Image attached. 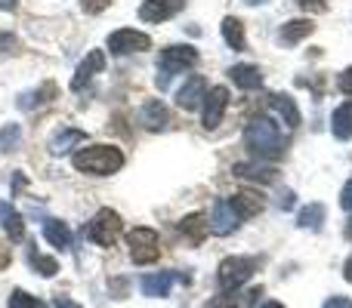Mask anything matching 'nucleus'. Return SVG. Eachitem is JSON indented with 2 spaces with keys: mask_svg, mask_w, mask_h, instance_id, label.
Segmentation results:
<instances>
[{
  "mask_svg": "<svg viewBox=\"0 0 352 308\" xmlns=\"http://www.w3.org/2000/svg\"><path fill=\"white\" fill-rule=\"evenodd\" d=\"M192 65H198V49L195 47H167V49H161V59H158V80L155 84L164 90L167 84H170V78L173 74H179V71H186V68H192Z\"/></svg>",
  "mask_w": 352,
  "mask_h": 308,
  "instance_id": "3",
  "label": "nucleus"
},
{
  "mask_svg": "<svg viewBox=\"0 0 352 308\" xmlns=\"http://www.w3.org/2000/svg\"><path fill=\"white\" fill-rule=\"evenodd\" d=\"M241 225V219H238V213L232 210V204L226 198H219L217 204H213V213H210V219H207V228L213 231L217 237H226V235H232V231Z\"/></svg>",
  "mask_w": 352,
  "mask_h": 308,
  "instance_id": "8",
  "label": "nucleus"
},
{
  "mask_svg": "<svg viewBox=\"0 0 352 308\" xmlns=\"http://www.w3.org/2000/svg\"><path fill=\"white\" fill-rule=\"evenodd\" d=\"M322 222H324V206H322V204L303 206V210H300V216H297V225H300V228L318 231V228H322Z\"/></svg>",
  "mask_w": 352,
  "mask_h": 308,
  "instance_id": "26",
  "label": "nucleus"
},
{
  "mask_svg": "<svg viewBox=\"0 0 352 308\" xmlns=\"http://www.w3.org/2000/svg\"><path fill=\"white\" fill-rule=\"evenodd\" d=\"M226 108H229V90H226V86H213L204 96V127L217 130L219 123H223Z\"/></svg>",
  "mask_w": 352,
  "mask_h": 308,
  "instance_id": "9",
  "label": "nucleus"
},
{
  "mask_svg": "<svg viewBox=\"0 0 352 308\" xmlns=\"http://www.w3.org/2000/svg\"><path fill=\"white\" fill-rule=\"evenodd\" d=\"M223 40L229 43L232 49H248V37H244V25H241V19H235V16H226L223 19Z\"/></svg>",
  "mask_w": 352,
  "mask_h": 308,
  "instance_id": "24",
  "label": "nucleus"
},
{
  "mask_svg": "<svg viewBox=\"0 0 352 308\" xmlns=\"http://www.w3.org/2000/svg\"><path fill=\"white\" fill-rule=\"evenodd\" d=\"M343 278H346V281H349V284H352V256H349V259H346V265H343Z\"/></svg>",
  "mask_w": 352,
  "mask_h": 308,
  "instance_id": "38",
  "label": "nucleus"
},
{
  "mask_svg": "<svg viewBox=\"0 0 352 308\" xmlns=\"http://www.w3.org/2000/svg\"><path fill=\"white\" fill-rule=\"evenodd\" d=\"M121 231H124V222L115 210H99L96 216H93V222L87 225L90 241L99 244V247H111V244L121 237Z\"/></svg>",
  "mask_w": 352,
  "mask_h": 308,
  "instance_id": "6",
  "label": "nucleus"
},
{
  "mask_svg": "<svg viewBox=\"0 0 352 308\" xmlns=\"http://www.w3.org/2000/svg\"><path fill=\"white\" fill-rule=\"evenodd\" d=\"M297 6H303L306 12H324L328 10V0H297Z\"/></svg>",
  "mask_w": 352,
  "mask_h": 308,
  "instance_id": "31",
  "label": "nucleus"
},
{
  "mask_svg": "<svg viewBox=\"0 0 352 308\" xmlns=\"http://www.w3.org/2000/svg\"><path fill=\"white\" fill-rule=\"evenodd\" d=\"M130 244V256H133L136 265H152L161 256V237L155 228H133L127 235Z\"/></svg>",
  "mask_w": 352,
  "mask_h": 308,
  "instance_id": "5",
  "label": "nucleus"
},
{
  "mask_svg": "<svg viewBox=\"0 0 352 308\" xmlns=\"http://www.w3.org/2000/svg\"><path fill=\"white\" fill-rule=\"evenodd\" d=\"M0 225H3V231L12 237V241H22L25 237L22 213L12 210V204H6V200H0Z\"/></svg>",
  "mask_w": 352,
  "mask_h": 308,
  "instance_id": "19",
  "label": "nucleus"
},
{
  "mask_svg": "<svg viewBox=\"0 0 352 308\" xmlns=\"http://www.w3.org/2000/svg\"><path fill=\"white\" fill-rule=\"evenodd\" d=\"M19 0H0V10H16Z\"/></svg>",
  "mask_w": 352,
  "mask_h": 308,
  "instance_id": "39",
  "label": "nucleus"
},
{
  "mask_svg": "<svg viewBox=\"0 0 352 308\" xmlns=\"http://www.w3.org/2000/svg\"><path fill=\"white\" fill-rule=\"evenodd\" d=\"M102 68H105V53H102V49H93V53L78 65V71H74L72 90H84V84H90V78H93V74H99Z\"/></svg>",
  "mask_w": 352,
  "mask_h": 308,
  "instance_id": "13",
  "label": "nucleus"
},
{
  "mask_svg": "<svg viewBox=\"0 0 352 308\" xmlns=\"http://www.w3.org/2000/svg\"><path fill=\"white\" fill-rule=\"evenodd\" d=\"M43 237H47L56 250L72 247V231H68V225L59 222V219H47V222H43Z\"/></svg>",
  "mask_w": 352,
  "mask_h": 308,
  "instance_id": "21",
  "label": "nucleus"
},
{
  "mask_svg": "<svg viewBox=\"0 0 352 308\" xmlns=\"http://www.w3.org/2000/svg\"><path fill=\"white\" fill-rule=\"evenodd\" d=\"M124 167V154L115 145H90L74 154V169L90 176H111Z\"/></svg>",
  "mask_w": 352,
  "mask_h": 308,
  "instance_id": "2",
  "label": "nucleus"
},
{
  "mask_svg": "<svg viewBox=\"0 0 352 308\" xmlns=\"http://www.w3.org/2000/svg\"><path fill=\"white\" fill-rule=\"evenodd\" d=\"M331 133L340 142L352 139V102H343L340 108H334V115H331Z\"/></svg>",
  "mask_w": 352,
  "mask_h": 308,
  "instance_id": "20",
  "label": "nucleus"
},
{
  "mask_svg": "<svg viewBox=\"0 0 352 308\" xmlns=\"http://www.w3.org/2000/svg\"><path fill=\"white\" fill-rule=\"evenodd\" d=\"M10 259H12V253H10V247H6L3 241H0V272H3L6 265H10Z\"/></svg>",
  "mask_w": 352,
  "mask_h": 308,
  "instance_id": "35",
  "label": "nucleus"
},
{
  "mask_svg": "<svg viewBox=\"0 0 352 308\" xmlns=\"http://www.w3.org/2000/svg\"><path fill=\"white\" fill-rule=\"evenodd\" d=\"M256 265H260V259H254V256H229V259H223L217 268L219 287L223 290H238L241 284H248L254 278Z\"/></svg>",
  "mask_w": 352,
  "mask_h": 308,
  "instance_id": "4",
  "label": "nucleus"
},
{
  "mask_svg": "<svg viewBox=\"0 0 352 308\" xmlns=\"http://www.w3.org/2000/svg\"><path fill=\"white\" fill-rule=\"evenodd\" d=\"M312 31H316V25L309 22V19H294V22H285L278 31V40L285 43V47H294V43H300L303 37H309Z\"/></svg>",
  "mask_w": 352,
  "mask_h": 308,
  "instance_id": "17",
  "label": "nucleus"
},
{
  "mask_svg": "<svg viewBox=\"0 0 352 308\" xmlns=\"http://www.w3.org/2000/svg\"><path fill=\"white\" fill-rule=\"evenodd\" d=\"M19 139H22L19 123H6V127L0 130V152H12V148L19 145Z\"/></svg>",
  "mask_w": 352,
  "mask_h": 308,
  "instance_id": "28",
  "label": "nucleus"
},
{
  "mask_svg": "<svg viewBox=\"0 0 352 308\" xmlns=\"http://www.w3.org/2000/svg\"><path fill=\"white\" fill-rule=\"evenodd\" d=\"M340 206L346 213H352V179L346 182V185H343V191H340Z\"/></svg>",
  "mask_w": 352,
  "mask_h": 308,
  "instance_id": "32",
  "label": "nucleus"
},
{
  "mask_svg": "<svg viewBox=\"0 0 352 308\" xmlns=\"http://www.w3.org/2000/svg\"><path fill=\"white\" fill-rule=\"evenodd\" d=\"M87 142V133L84 130H74V127H65L50 139V154H68L74 145H84Z\"/></svg>",
  "mask_w": 352,
  "mask_h": 308,
  "instance_id": "16",
  "label": "nucleus"
},
{
  "mask_svg": "<svg viewBox=\"0 0 352 308\" xmlns=\"http://www.w3.org/2000/svg\"><path fill=\"white\" fill-rule=\"evenodd\" d=\"M173 281H182V284H188L186 274L158 272V274H146V278L140 281V290H142V296H148V299H161V296H167V293H170Z\"/></svg>",
  "mask_w": 352,
  "mask_h": 308,
  "instance_id": "10",
  "label": "nucleus"
},
{
  "mask_svg": "<svg viewBox=\"0 0 352 308\" xmlns=\"http://www.w3.org/2000/svg\"><path fill=\"white\" fill-rule=\"evenodd\" d=\"M28 265L34 268V272H41L43 278H53V274L59 272V262H56L53 256H43V253H37V250H31V253H28Z\"/></svg>",
  "mask_w": 352,
  "mask_h": 308,
  "instance_id": "27",
  "label": "nucleus"
},
{
  "mask_svg": "<svg viewBox=\"0 0 352 308\" xmlns=\"http://www.w3.org/2000/svg\"><path fill=\"white\" fill-rule=\"evenodd\" d=\"M179 231L188 237L192 244H201L207 237V216L204 213H192V216H182V222H179Z\"/></svg>",
  "mask_w": 352,
  "mask_h": 308,
  "instance_id": "22",
  "label": "nucleus"
},
{
  "mask_svg": "<svg viewBox=\"0 0 352 308\" xmlns=\"http://www.w3.org/2000/svg\"><path fill=\"white\" fill-rule=\"evenodd\" d=\"M337 90H340L343 96H352V68H346V71L337 78Z\"/></svg>",
  "mask_w": 352,
  "mask_h": 308,
  "instance_id": "30",
  "label": "nucleus"
},
{
  "mask_svg": "<svg viewBox=\"0 0 352 308\" xmlns=\"http://www.w3.org/2000/svg\"><path fill=\"white\" fill-rule=\"evenodd\" d=\"M204 96H207V80L195 74V78H188L186 84H182V90L176 93V105L186 111H195L201 102H204Z\"/></svg>",
  "mask_w": 352,
  "mask_h": 308,
  "instance_id": "12",
  "label": "nucleus"
},
{
  "mask_svg": "<svg viewBox=\"0 0 352 308\" xmlns=\"http://www.w3.org/2000/svg\"><path fill=\"white\" fill-rule=\"evenodd\" d=\"M6 305L10 308H43L34 296H31V293H25V290H12L10 299H6Z\"/></svg>",
  "mask_w": 352,
  "mask_h": 308,
  "instance_id": "29",
  "label": "nucleus"
},
{
  "mask_svg": "<svg viewBox=\"0 0 352 308\" xmlns=\"http://www.w3.org/2000/svg\"><path fill=\"white\" fill-rule=\"evenodd\" d=\"M232 210L238 213V219H250V216H256V213L263 210V198L256 191H238V194H232Z\"/></svg>",
  "mask_w": 352,
  "mask_h": 308,
  "instance_id": "18",
  "label": "nucleus"
},
{
  "mask_svg": "<svg viewBox=\"0 0 352 308\" xmlns=\"http://www.w3.org/2000/svg\"><path fill=\"white\" fill-rule=\"evenodd\" d=\"M281 206H285V210H291V206H294V194L291 191H285V198H281Z\"/></svg>",
  "mask_w": 352,
  "mask_h": 308,
  "instance_id": "37",
  "label": "nucleus"
},
{
  "mask_svg": "<svg viewBox=\"0 0 352 308\" xmlns=\"http://www.w3.org/2000/svg\"><path fill=\"white\" fill-rule=\"evenodd\" d=\"M272 108L278 111V117H281V121H285L291 130L300 127V108H297V102H294L287 93H278V96H272Z\"/></svg>",
  "mask_w": 352,
  "mask_h": 308,
  "instance_id": "23",
  "label": "nucleus"
},
{
  "mask_svg": "<svg viewBox=\"0 0 352 308\" xmlns=\"http://www.w3.org/2000/svg\"><path fill=\"white\" fill-rule=\"evenodd\" d=\"M229 78L232 84L238 86V90H260L263 86V71L256 65H248V62H241V65H232L229 68Z\"/></svg>",
  "mask_w": 352,
  "mask_h": 308,
  "instance_id": "14",
  "label": "nucleus"
},
{
  "mask_svg": "<svg viewBox=\"0 0 352 308\" xmlns=\"http://www.w3.org/2000/svg\"><path fill=\"white\" fill-rule=\"evenodd\" d=\"M256 308H285V305L275 303V299H269V303H263V305H256Z\"/></svg>",
  "mask_w": 352,
  "mask_h": 308,
  "instance_id": "40",
  "label": "nucleus"
},
{
  "mask_svg": "<svg viewBox=\"0 0 352 308\" xmlns=\"http://www.w3.org/2000/svg\"><path fill=\"white\" fill-rule=\"evenodd\" d=\"M275 167H263V163H235V176L241 179H260V182H275Z\"/></svg>",
  "mask_w": 352,
  "mask_h": 308,
  "instance_id": "25",
  "label": "nucleus"
},
{
  "mask_svg": "<svg viewBox=\"0 0 352 308\" xmlns=\"http://www.w3.org/2000/svg\"><path fill=\"white\" fill-rule=\"evenodd\" d=\"M140 123L146 130H164L167 127V108H164V102L161 99H148L146 105L140 108Z\"/></svg>",
  "mask_w": 352,
  "mask_h": 308,
  "instance_id": "15",
  "label": "nucleus"
},
{
  "mask_svg": "<svg viewBox=\"0 0 352 308\" xmlns=\"http://www.w3.org/2000/svg\"><path fill=\"white\" fill-rule=\"evenodd\" d=\"M244 145L250 148V154L260 157V161H275V157L285 154V142H281L278 123L269 121V117H254L244 130Z\"/></svg>",
  "mask_w": 352,
  "mask_h": 308,
  "instance_id": "1",
  "label": "nucleus"
},
{
  "mask_svg": "<svg viewBox=\"0 0 352 308\" xmlns=\"http://www.w3.org/2000/svg\"><path fill=\"white\" fill-rule=\"evenodd\" d=\"M322 308H352V299H346V296H331Z\"/></svg>",
  "mask_w": 352,
  "mask_h": 308,
  "instance_id": "34",
  "label": "nucleus"
},
{
  "mask_svg": "<svg viewBox=\"0 0 352 308\" xmlns=\"http://www.w3.org/2000/svg\"><path fill=\"white\" fill-rule=\"evenodd\" d=\"M244 3H250V6H254V3H266V0H244Z\"/></svg>",
  "mask_w": 352,
  "mask_h": 308,
  "instance_id": "41",
  "label": "nucleus"
},
{
  "mask_svg": "<svg viewBox=\"0 0 352 308\" xmlns=\"http://www.w3.org/2000/svg\"><path fill=\"white\" fill-rule=\"evenodd\" d=\"M53 308H80L74 299H68V296H56L53 299Z\"/></svg>",
  "mask_w": 352,
  "mask_h": 308,
  "instance_id": "36",
  "label": "nucleus"
},
{
  "mask_svg": "<svg viewBox=\"0 0 352 308\" xmlns=\"http://www.w3.org/2000/svg\"><path fill=\"white\" fill-rule=\"evenodd\" d=\"M152 47V37L142 34L136 28H118L109 34V49L115 56H127V53H142Z\"/></svg>",
  "mask_w": 352,
  "mask_h": 308,
  "instance_id": "7",
  "label": "nucleus"
},
{
  "mask_svg": "<svg viewBox=\"0 0 352 308\" xmlns=\"http://www.w3.org/2000/svg\"><path fill=\"white\" fill-rule=\"evenodd\" d=\"M182 6H186V0H146L140 6V19L142 22H167Z\"/></svg>",
  "mask_w": 352,
  "mask_h": 308,
  "instance_id": "11",
  "label": "nucleus"
},
{
  "mask_svg": "<svg viewBox=\"0 0 352 308\" xmlns=\"http://www.w3.org/2000/svg\"><path fill=\"white\" fill-rule=\"evenodd\" d=\"M105 6H109V0H84V12H90V16L102 12Z\"/></svg>",
  "mask_w": 352,
  "mask_h": 308,
  "instance_id": "33",
  "label": "nucleus"
}]
</instances>
